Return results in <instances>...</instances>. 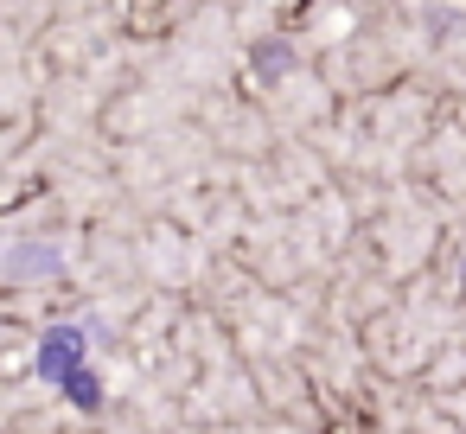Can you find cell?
Returning <instances> with one entry per match:
<instances>
[{"label": "cell", "mask_w": 466, "mask_h": 434, "mask_svg": "<svg viewBox=\"0 0 466 434\" xmlns=\"http://www.w3.org/2000/svg\"><path fill=\"white\" fill-rule=\"evenodd\" d=\"M77 358H84V332H77V326H58V332H46V345H39V370H46V377H65V370H77Z\"/></svg>", "instance_id": "6da1fadb"}]
</instances>
